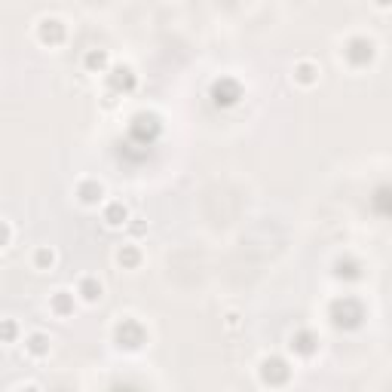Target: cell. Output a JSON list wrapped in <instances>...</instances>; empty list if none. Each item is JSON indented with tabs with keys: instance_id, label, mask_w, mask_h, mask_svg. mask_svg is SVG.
<instances>
[{
	"instance_id": "12",
	"label": "cell",
	"mask_w": 392,
	"mask_h": 392,
	"mask_svg": "<svg viewBox=\"0 0 392 392\" xmlns=\"http://www.w3.org/2000/svg\"><path fill=\"white\" fill-rule=\"evenodd\" d=\"M0 227H3V236H0V248H12V221L3 218V221H0Z\"/></svg>"
},
{
	"instance_id": "9",
	"label": "cell",
	"mask_w": 392,
	"mask_h": 392,
	"mask_svg": "<svg viewBox=\"0 0 392 392\" xmlns=\"http://www.w3.org/2000/svg\"><path fill=\"white\" fill-rule=\"evenodd\" d=\"M117 264H120L123 270H138V267H141V248H138V243H129V245L117 248Z\"/></svg>"
},
{
	"instance_id": "11",
	"label": "cell",
	"mask_w": 392,
	"mask_h": 392,
	"mask_svg": "<svg viewBox=\"0 0 392 392\" xmlns=\"http://www.w3.org/2000/svg\"><path fill=\"white\" fill-rule=\"evenodd\" d=\"M16 337H19V325H16V319H3V343H16Z\"/></svg>"
},
{
	"instance_id": "4",
	"label": "cell",
	"mask_w": 392,
	"mask_h": 392,
	"mask_svg": "<svg viewBox=\"0 0 392 392\" xmlns=\"http://www.w3.org/2000/svg\"><path fill=\"white\" fill-rule=\"evenodd\" d=\"M77 291H68V289H58V291H52L49 294V313L56 319H68V316H74V310H77Z\"/></svg>"
},
{
	"instance_id": "6",
	"label": "cell",
	"mask_w": 392,
	"mask_h": 392,
	"mask_svg": "<svg viewBox=\"0 0 392 392\" xmlns=\"http://www.w3.org/2000/svg\"><path fill=\"white\" fill-rule=\"evenodd\" d=\"M101 218H104V224H108L110 230H123V227L132 221V215H129V208L123 206L120 199H110V202H104Z\"/></svg>"
},
{
	"instance_id": "8",
	"label": "cell",
	"mask_w": 392,
	"mask_h": 392,
	"mask_svg": "<svg viewBox=\"0 0 392 392\" xmlns=\"http://www.w3.org/2000/svg\"><path fill=\"white\" fill-rule=\"evenodd\" d=\"M58 264V254L52 245H37L34 254H31V267H34L37 273H52Z\"/></svg>"
},
{
	"instance_id": "10",
	"label": "cell",
	"mask_w": 392,
	"mask_h": 392,
	"mask_svg": "<svg viewBox=\"0 0 392 392\" xmlns=\"http://www.w3.org/2000/svg\"><path fill=\"white\" fill-rule=\"evenodd\" d=\"M83 68L93 71V74H104L110 68V52L108 49H89L83 58Z\"/></svg>"
},
{
	"instance_id": "1",
	"label": "cell",
	"mask_w": 392,
	"mask_h": 392,
	"mask_svg": "<svg viewBox=\"0 0 392 392\" xmlns=\"http://www.w3.org/2000/svg\"><path fill=\"white\" fill-rule=\"evenodd\" d=\"M37 40L43 43V47H62L64 40H68V28H64L62 19L56 16H43L40 22H37Z\"/></svg>"
},
{
	"instance_id": "13",
	"label": "cell",
	"mask_w": 392,
	"mask_h": 392,
	"mask_svg": "<svg viewBox=\"0 0 392 392\" xmlns=\"http://www.w3.org/2000/svg\"><path fill=\"white\" fill-rule=\"evenodd\" d=\"M126 230L132 233V236H141V233H147V224H141V218H132L126 224Z\"/></svg>"
},
{
	"instance_id": "14",
	"label": "cell",
	"mask_w": 392,
	"mask_h": 392,
	"mask_svg": "<svg viewBox=\"0 0 392 392\" xmlns=\"http://www.w3.org/2000/svg\"><path fill=\"white\" fill-rule=\"evenodd\" d=\"M377 10H392V0H374Z\"/></svg>"
},
{
	"instance_id": "7",
	"label": "cell",
	"mask_w": 392,
	"mask_h": 392,
	"mask_svg": "<svg viewBox=\"0 0 392 392\" xmlns=\"http://www.w3.org/2000/svg\"><path fill=\"white\" fill-rule=\"evenodd\" d=\"M22 343H25V352H28L31 358H37V362H40V358H47L49 350H52V341L43 334V331H31L28 337H22Z\"/></svg>"
},
{
	"instance_id": "5",
	"label": "cell",
	"mask_w": 392,
	"mask_h": 392,
	"mask_svg": "<svg viewBox=\"0 0 392 392\" xmlns=\"http://www.w3.org/2000/svg\"><path fill=\"white\" fill-rule=\"evenodd\" d=\"M77 297H80V304H86V306L101 304V297H104V282H101L98 276H83L80 282H77Z\"/></svg>"
},
{
	"instance_id": "2",
	"label": "cell",
	"mask_w": 392,
	"mask_h": 392,
	"mask_svg": "<svg viewBox=\"0 0 392 392\" xmlns=\"http://www.w3.org/2000/svg\"><path fill=\"white\" fill-rule=\"evenodd\" d=\"M291 80L297 83L300 89H313L319 80H322V68H319L313 58H300V62L294 64V71H291Z\"/></svg>"
},
{
	"instance_id": "3",
	"label": "cell",
	"mask_w": 392,
	"mask_h": 392,
	"mask_svg": "<svg viewBox=\"0 0 392 392\" xmlns=\"http://www.w3.org/2000/svg\"><path fill=\"white\" fill-rule=\"evenodd\" d=\"M104 196H108V191H104L101 181L86 178V181H80V184H77V202H80V206H86V208L104 206V202H108Z\"/></svg>"
}]
</instances>
